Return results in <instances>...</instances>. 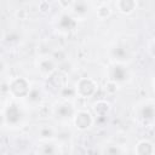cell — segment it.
<instances>
[{
    "mask_svg": "<svg viewBox=\"0 0 155 155\" xmlns=\"http://www.w3.org/2000/svg\"><path fill=\"white\" fill-rule=\"evenodd\" d=\"M105 153H107V155H121V151H120L119 147H116V145L108 147V149L105 150Z\"/></svg>",
    "mask_w": 155,
    "mask_h": 155,
    "instance_id": "21",
    "label": "cell"
},
{
    "mask_svg": "<svg viewBox=\"0 0 155 155\" xmlns=\"http://www.w3.org/2000/svg\"><path fill=\"white\" fill-rule=\"evenodd\" d=\"M31 87L24 78H16L8 84V94L13 98H27Z\"/></svg>",
    "mask_w": 155,
    "mask_h": 155,
    "instance_id": "1",
    "label": "cell"
},
{
    "mask_svg": "<svg viewBox=\"0 0 155 155\" xmlns=\"http://www.w3.org/2000/svg\"><path fill=\"white\" fill-rule=\"evenodd\" d=\"M116 90H117V84H116V82L109 80V81L105 84V91H107L108 93H114V92H116Z\"/></svg>",
    "mask_w": 155,
    "mask_h": 155,
    "instance_id": "20",
    "label": "cell"
},
{
    "mask_svg": "<svg viewBox=\"0 0 155 155\" xmlns=\"http://www.w3.org/2000/svg\"><path fill=\"white\" fill-rule=\"evenodd\" d=\"M71 11L75 16L78 17H82L87 13L88 11V4L85 2V1H74L71 2Z\"/></svg>",
    "mask_w": 155,
    "mask_h": 155,
    "instance_id": "10",
    "label": "cell"
},
{
    "mask_svg": "<svg viewBox=\"0 0 155 155\" xmlns=\"http://www.w3.org/2000/svg\"><path fill=\"white\" fill-rule=\"evenodd\" d=\"M94 111L98 116H105L107 113L109 111V104L104 101H99L94 105Z\"/></svg>",
    "mask_w": 155,
    "mask_h": 155,
    "instance_id": "13",
    "label": "cell"
},
{
    "mask_svg": "<svg viewBox=\"0 0 155 155\" xmlns=\"http://www.w3.org/2000/svg\"><path fill=\"white\" fill-rule=\"evenodd\" d=\"M127 78V70L125 67H122L121 64H115L113 68H111V71H110V80L114 81V82H121V81H125Z\"/></svg>",
    "mask_w": 155,
    "mask_h": 155,
    "instance_id": "5",
    "label": "cell"
},
{
    "mask_svg": "<svg viewBox=\"0 0 155 155\" xmlns=\"http://www.w3.org/2000/svg\"><path fill=\"white\" fill-rule=\"evenodd\" d=\"M39 69L44 74L51 75L54 71V61L52 58H44L39 63Z\"/></svg>",
    "mask_w": 155,
    "mask_h": 155,
    "instance_id": "11",
    "label": "cell"
},
{
    "mask_svg": "<svg viewBox=\"0 0 155 155\" xmlns=\"http://www.w3.org/2000/svg\"><path fill=\"white\" fill-rule=\"evenodd\" d=\"M41 153H42V155H54L56 148H54L53 144L46 143V144H44V145L41 147Z\"/></svg>",
    "mask_w": 155,
    "mask_h": 155,
    "instance_id": "17",
    "label": "cell"
},
{
    "mask_svg": "<svg viewBox=\"0 0 155 155\" xmlns=\"http://www.w3.org/2000/svg\"><path fill=\"white\" fill-rule=\"evenodd\" d=\"M58 24H59V28H61V29L69 31V30H73V29L76 27V21H75V18L71 17L70 15H67V13H65V15H62V16L59 17Z\"/></svg>",
    "mask_w": 155,
    "mask_h": 155,
    "instance_id": "6",
    "label": "cell"
},
{
    "mask_svg": "<svg viewBox=\"0 0 155 155\" xmlns=\"http://www.w3.org/2000/svg\"><path fill=\"white\" fill-rule=\"evenodd\" d=\"M155 117V107L147 104L140 110V119L143 121H151Z\"/></svg>",
    "mask_w": 155,
    "mask_h": 155,
    "instance_id": "12",
    "label": "cell"
},
{
    "mask_svg": "<svg viewBox=\"0 0 155 155\" xmlns=\"http://www.w3.org/2000/svg\"><path fill=\"white\" fill-rule=\"evenodd\" d=\"M113 56L116 57L117 59H124L126 56H127V52L124 47H115L113 50Z\"/></svg>",
    "mask_w": 155,
    "mask_h": 155,
    "instance_id": "18",
    "label": "cell"
},
{
    "mask_svg": "<svg viewBox=\"0 0 155 155\" xmlns=\"http://www.w3.org/2000/svg\"><path fill=\"white\" fill-rule=\"evenodd\" d=\"M27 99H28L30 103H33V104H38V103L40 102V99H41V93H40V91H39L38 88H35V87H31V90H30V92H29Z\"/></svg>",
    "mask_w": 155,
    "mask_h": 155,
    "instance_id": "15",
    "label": "cell"
},
{
    "mask_svg": "<svg viewBox=\"0 0 155 155\" xmlns=\"http://www.w3.org/2000/svg\"><path fill=\"white\" fill-rule=\"evenodd\" d=\"M40 136L42 138H51L53 136V131L51 127H47V126H44L41 130H40Z\"/></svg>",
    "mask_w": 155,
    "mask_h": 155,
    "instance_id": "19",
    "label": "cell"
},
{
    "mask_svg": "<svg viewBox=\"0 0 155 155\" xmlns=\"http://www.w3.org/2000/svg\"><path fill=\"white\" fill-rule=\"evenodd\" d=\"M96 87L97 86L92 79L82 78L79 80L75 90H76V94L79 96V98H87L94 93Z\"/></svg>",
    "mask_w": 155,
    "mask_h": 155,
    "instance_id": "3",
    "label": "cell"
},
{
    "mask_svg": "<svg viewBox=\"0 0 155 155\" xmlns=\"http://www.w3.org/2000/svg\"><path fill=\"white\" fill-rule=\"evenodd\" d=\"M74 114V109H73V105L68 102L63 103V104H59L57 108H56V115L61 119H67V117H70L73 116Z\"/></svg>",
    "mask_w": 155,
    "mask_h": 155,
    "instance_id": "7",
    "label": "cell"
},
{
    "mask_svg": "<svg viewBox=\"0 0 155 155\" xmlns=\"http://www.w3.org/2000/svg\"><path fill=\"white\" fill-rule=\"evenodd\" d=\"M74 125L76 128L84 131L92 125V116L87 110H78L74 115Z\"/></svg>",
    "mask_w": 155,
    "mask_h": 155,
    "instance_id": "4",
    "label": "cell"
},
{
    "mask_svg": "<svg viewBox=\"0 0 155 155\" xmlns=\"http://www.w3.org/2000/svg\"><path fill=\"white\" fill-rule=\"evenodd\" d=\"M154 88H155V80H154Z\"/></svg>",
    "mask_w": 155,
    "mask_h": 155,
    "instance_id": "23",
    "label": "cell"
},
{
    "mask_svg": "<svg viewBox=\"0 0 155 155\" xmlns=\"http://www.w3.org/2000/svg\"><path fill=\"white\" fill-rule=\"evenodd\" d=\"M59 92H61V96L63 98H71V97H74L76 94V90L73 88V87H69V86H65Z\"/></svg>",
    "mask_w": 155,
    "mask_h": 155,
    "instance_id": "16",
    "label": "cell"
},
{
    "mask_svg": "<svg viewBox=\"0 0 155 155\" xmlns=\"http://www.w3.org/2000/svg\"><path fill=\"white\" fill-rule=\"evenodd\" d=\"M136 1L133 0H120L115 2V7L121 13H131L136 8Z\"/></svg>",
    "mask_w": 155,
    "mask_h": 155,
    "instance_id": "8",
    "label": "cell"
},
{
    "mask_svg": "<svg viewBox=\"0 0 155 155\" xmlns=\"http://www.w3.org/2000/svg\"><path fill=\"white\" fill-rule=\"evenodd\" d=\"M153 151H154V148L151 143L148 140H140L134 148L136 155H153Z\"/></svg>",
    "mask_w": 155,
    "mask_h": 155,
    "instance_id": "9",
    "label": "cell"
},
{
    "mask_svg": "<svg viewBox=\"0 0 155 155\" xmlns=\"http://www.w3.org/2000/svg\"><path fill=\"white\" fill-rule=\"evenodd\" d=\"M111 13V10L110 7L107 5V4H101L98 7H97V16L99 19H105L107 17H109Z\"/></svg>",
    "mask_w": 155,
    "mask_h": 155,
    "instance_id": "14",
    "label": "cell"
},
{
    "mask_svg": "<svg viewBox=\"0 0 155 155\" xmlns=\"http://www.w3.org/2000/svg\"><path fill=\"white\" fill-rule=\"evenodd\" d=\"M150 53L155 57V40L151 42V45H150Z\"/></svg>",
    "mask_w": 155,
    "mask_h": 155,
    "instance_id": "22",
    "label": "cell"
},
{
    "mask_svg": "<svg viewBox=\"0 0 155 155\" xmlns=\"http://www.w3.org/2000/svg\"><path fill=\"white\" fill-rule=\"evenodd\" d=\"M23 117V113H22V109L18 107V104L13 103V102H10L8 105L4 109V114H2V120H4V124L7 122L8 125H16L18 124Z\"/></svg>",
    "mask_w": 155,
    "mask_h": 155,
    "instance_id": "2",
    "label": "cell"
}]
</instances>
